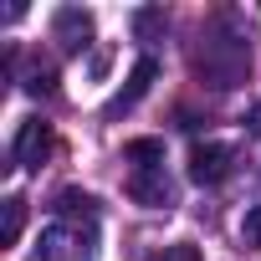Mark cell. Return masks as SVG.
<instances>
[{"label":"cell","mask_w":261,"mask_h":261,"mask_svg":"<svg viewBox=\"0 0 261 261\" xmlns=\"http://www.w3.org/2000/svg\"><path fill=\"white\" fill-rule=\"evenodd\" d=\"M36 261H97V230L82 220H57L41 230Z\"/></svg>","instance_id":"cell-1"},{"label":"cell","mask_w":261,"mask_h":261,"mask_svg":"<svg viewBox=\"0 0 261 261\" xmlns=\"http://www.w3.org/2000/svg\"><path fill=\"white\" fill-rule=\"evenodd\" d=\"M236 164V149L230 144H195L190 149V179L195 185H220Z\"/></svg>","instance_id":"cell-2"},{"label":"cell","mask_w":261,"mask_h":261,"mask_svg":"<svg viewBox=\"0 0 261 261\" xmlns=\"http://www.w3.org/2000/svg\"><path fill=\"white\" fill-rule=\"evenodd\" d=\"M154 77H159V62L154 57H139L134 62V72H128V82L118 87V97H108V108H102V118H118V113H128L149 87H154Z\"/></svg>","instance_id":"cell-3"},{"label":"cell","mask_w":261,"mask_h":261,"mask_svg":"<svg viewBox=\"0 0 261 261\" xmlns=\"http://www.w3.org/2000/svg\"><path fill=\"white\" fill-rule=\"evenodd\" d=\"M46 149H51V128H46L41 118H26V123L16 128V144H11V154H16V164H21V169H36Z\"/></svg>","instance_id":"cell-4"},{"label":"cell","mask_w":261,"mask_h":261,"mask_svg":"<svg viewBox=\"0 0 261 261\" xmlns=\"http://www.w3.org/2000/svg\"><path fill=\"white\" fill-rule=\"evenodd\" d=\"M128 195H134L139 205H149V210H169L174 205V185H169L164 169H139L134 185H128Z\"/></svg>","instance_id":"cell-5"},{"label":"cell","mask_w":261,"mask_h":261,"mask_svg":"<svg viewBox=\"0 0 261 261\" xmlns=\"http://www.w3.org/2000/svg\"><path fill=\"white\" fill-rule=\"evenodd\" d=\"M51 36H57L67 51H82V46L92 41V16H87V11H77V6H62V11H57V21H51Z\"/></svg>","instance_id":"cell-6"},{"label":"cell","mask_w":261,"mask_h":261,"mask_svg":"<svg viewBox=\"0 0 261 261\" xmlns=\"http://www.w3.org/2000/svg\"><path fill=\"white\" fill-rule=\"evenodd\" d=\"M123 159L134 164V174L139 169H164V144L159 139H134V144L123 149Z\"/></svg>","instance_id":"cell-7"},{"label":"cell","mask_w":261,"mask_h":261,"mask_svg":"<svg viewBox=\"0 0 261 261\" xmlns=\"http://www.w3.org/2000/svg\"><path fill=\"white\" fill-rule=\"evenodd\" d=\"M21 225H26V200L11 195L6 200V215H0V246H16L21 241Z\"/></svg>","instance_id":"cell-8"},{"label":"cell","mask_w":261,"mask_h":261,"mask_svg":"<svg viewBox=\"0 0 261 261\" xmlns=\"http://www.w3.org/2000/svg\"><path fill=\"white\" fill-rule=\"evenodd\" d=\"M21 87H26L31 97H51V92H57V67H51V62H31Z\"/></svg>","instance_id":"cell-9"},{"label":"cell","mask_w":261,"mask_h":261,"mask_svg":"<svg viewBox=\"0 0 261 261\" xmlns=\"http://www.w3.org/2000/svg\"><path fill=\"white\" fill-rule=\"evenodd\" d=\"M57 210H62V215H82V220L92 225L97 200H92V195H77V190H62V195H57Z\"/></svg>","instance_id":"cell-10"},{"label":"cell","mask_w":261,"mask_h":261,"mask_svg":"<svg viewBox=\"0 0 261 261\" xmlns=\"http://www.w3.org/2000/svg\"><path fill=\"white\" fill-rule=\"evenodd\" d=\"M241 241H246V246H261V205L246 210V220H241Z\"/></svg>","instance_id":"cell-11"},{"label":"cell","mask_w":261,"mask_h":261,"mask_svg":"<svg viewBox=\"0 0 261 261\" xmlns=\"http://www.w3.org/2000/svg\"><path fill=\"white\" fill-rule=\"evenodd\" d=\"M159 26H164V11H139V16H134V31H139V36H154Z\"/></svg>","instance_id":"cell-12"},{"label":"cell","mask_w":261,"mask_h":261,"mask_svg":"<svg viewBox=\"0 0 261 261\" xmlns=\"http://www.w3.org/2000/svg\"><path fill=\"white\" fill-rule=\"evenodd\" d=\"M159 261H200V246H190V241H179V246H169Z\"/></svg>","instance_id":"cell-13"},{"label":"cell","mask_w":261,"mask_h":261,"mask_svg":"<svg viewBox=\"0 0 261 261\" xmlns=\"http://www.w3.org/2000/svg\"><path fill=\"white\" fill-rule=\"evenodd\" d=\"M246 128H251V134H261V102H256V108L246 113Z\"/></svg>","instance_id":"cell-14"}]
</instances>
